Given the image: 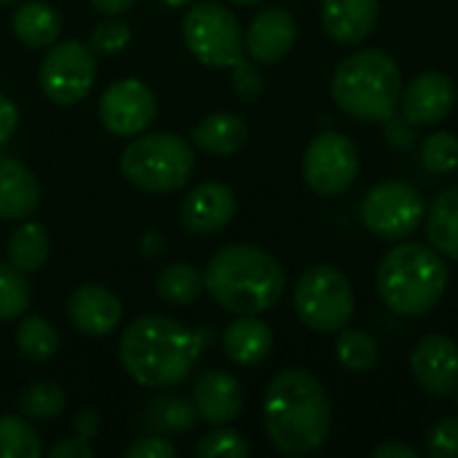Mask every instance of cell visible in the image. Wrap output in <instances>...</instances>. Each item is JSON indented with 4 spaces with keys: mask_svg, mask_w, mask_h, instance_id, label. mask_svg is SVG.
Instances as JSON below:
<instances>
[{
    "mask_svg": "<svg viewBox=\"0 0 458 458\" xmlns=\"http://www.w3.org/2000/svg\"><path fill=\"white\" fill-rule=\"evenodd\" d=\"M266 435L284 456L319 451L333 432V405L325 386L301 368L276 373L263 397Z\"/></svg>",
    "mask_w": 458,
    "mask_h": 458,
    "instance_id": "6da1fadb",
    "label": "cell"
},
{
    "mask_svg": "<svg viewBox=\"0 0 458 458\" xmlns=\"http://www.w3.org/2000/svg\"><path fill=\"white\" fill-rule=\"evenodd\" d=\"M209 327L188 330L177 319L148 314L134 319L118 344L123 370L140 386H177L182 384L209 341Z\"/></svg>",
    "mask_w": 458,
    "mask_h": 458,
    "instance_id": "7a4b0ae2",
    "label": "cell"
},
{
    "mask_svg": "<svg viewBox=\"0 0 458 458\" xmlns=\"http://www.w3.org/2000/svg\"><path fill=\"white\" fill-rule=\"evenodd\" d=\"M279 260L255 244H228L217 250L204 271V290L231 314L271 311L284 295Z\"/></svg>",
    "mask_w": 458,
    "mask_h": 458,
    "instance_id": "3957f363",
    "label": "cell"
},
{
    "mask_svg": "<svg viewBox=\"0 0 458 458\" xmlns=\"http://www.w3.org/2000/svg\"><path fill=\"white\" fill-rule=\"evenodd\" d=\"M448 266L435 247L403 242L392 247L376 274L381 303L400 317H424L445 295Z\"/></svg>",
    "mask_w": 458,
    "mask_h": 458,
    "instance_id": "277c9868",
    "label": "cell"
},
{
    "mask_svg": "<svg viewBox=\"0 0 458 458\" xmlns=\"http://www.w3.org/2000/svg\"><path fill=\"white\" fill-rule=\"evenodd\" d=\"M333 102L362 123L389 121L403 99V72L392 54L365 48L346 56L330 81Z\"/></svg>",
    "mask_w": 458,
    "mask_h": 458,
    "instance_id": "5b68a950",
    "label": "cell"
},
{
    "mask_svg": "<svg viewBox=\"0 0 458 458\" xmlns=\"http://www.w3.org/2000/svg\"><path fill=\"white\" fill-rule=\"evenodd\" d=\"M196 169L193 148L185 137L156 131L134 137L121 153V172L129 185L145 193H169L182 188Z\"/></svg>",
    "mask_w": 458,
    "mask_h": 458,
    "instance_id": "8992f818",
    "label": "cell"
},
{
    "mask_svg": "<svg viewBox=\"0 0 458 458\" xmlns=\"http://www.w3.org/2000/svg\"><path fill=\"white\" fill-rule=\"evenodd\" d=\"M298 319L319 335H338L354 319V287L349 276L327 263H317L298 276L293 293Z\"/></svg>",
    "mask_w": 458,
    "mask_h": 458,
    "instance_id": "52a82bcc",
    "label": "cell"
},
{
    "mask_svg": "<svg viewBox=\"0 0 458 458\" xmlns=\"http://www.w3.org/2000/svg\"><path fill=\"white\" fill-rule=\"evenodd\" d=\"M182 38L188 51L204 67L233 70L244 62V38L239 19L220 3H193V8L182 19Z\"/></svg>",
    "mask_w": 458,
    "mask_h": 458,
    "instance_id": "ba28073f",
    "label": "cell"
},
{
    "mask_svg": "<svg viewBox=\"0 0 458 458\" xmlns=\"http://www.w3.org/2000/svg\"><path fill=\"white\" fill-rule=\"evenodd\" d=\"M360 217L373 236L400 242L424 223V199L411 182L384 180L365 193L360 204Z\"/></svg>",
    "mask_w": 458,
    "mask_h": 458,
    "instance_id": "9c48e42d",
    "label": "cell"
},
{
    "mask_svg": "<svg viewBox=\"0 0 458 458\" xmlns=\"http://www.w3.org/2000/svg\"><path fill=\"white\" fill-rule=\"evenodd\" d=\"M360 174L357 145L338 131L314 137L303 153V180L319 196L346 193Z\"/></svg>",
    "mask_w": 458,
    "mask_h": 458,
    "instance_id": "30bf717a",
    "label": "cell"
},
{
    "mask_svg": "<svg viewBox=\"0 0 458 458\" xmlns=\"http://www.w3.org/2000/svg\"><path fill=\"white\" fill-rule=\"evenodd\" d=\"M38 81L43 94L56 105H75L81 102L94 81H97V62L94 51L86 48L81 40L56 43L40 62Z\"/></svg>",
    "mask_w": 458,
    "mask_h": 458,
    "instance_id": "8fae6325",
    "label": "cell"
},
{
    "mask_svg": "<svg viewBox=\"0 0 458 458\" xmlns=\"http://www.w3.org/2000/svg\"><path fill=\"white\" fill-rule=\"evenodd\" d=\"M158 113L153 89L145 81L123 78L99 97V121L115 137L142 134Z\"/></svg>",
    "mask_w": 458,
    "mask_h": 458,
    "instance_id": "7c38bea8",
    "label": "cell"
},
{
    "mask_svg": "<svg viewBox=\"0 0 458 458\" xmlns=\"http://www.w3.org/2000/svg\"><path fill=\"white\" fill-rule=\"evenodd\" d=\"M411 373L429 397H454L458 392V344L448 335L421 338L411 354Z\"/></svg>",
    "mask_w": 458,
    "mask_h": 458,
    "instance_id": "4fadbf2b",
    "label": "cell"
},
{
    "mask_svg": "<svg viewBox=\"0 0 458 458\" xmlns=\"http://www.w3.org/2000/svg\"><path fill=\"white\" fill-rule=\"evenodd\" d=\"M456 83L448 72L429 70V72L413 78L408 83V89H403L400 107L411 123L432 126L451 115V110L456 105Z\"/></svg>",
    "mask_w": 458,
    "mask_h": 458,
    "instance_id": "5bb4252c",
    "label": "cell"
},
{
    "mask_svg": "<svg viewBox=\"0 0 458 458\" xmlns=\"http://www.w3.org/2000/svg\"><path fill=\"white\" fill-rule=\"evenodd\" d=\"M236 215V193L225 182H199L182 201L180 220L188 233H217Z\"/></svg>",
    "mask_w": 458,
    "mask_h": 458,
    "instance_id": "9a60e30c",
    "label": "cell"
},
{
    "mask_svg": "<svg viewBox=\"0 0 458 458\" xmlns=\"http://www.w3.org/2000/svg\"><path fill=\"white\" fill-rule=\"evenodd\" d=\"M193 408L201 421L212 427H225L242 416L244 389L239 378L225 370H204L193 381Z\"/></svg>",
    "mask_w": 458,
    "mask_h": 458,
    "instance_id": "2e32d148",
    "label": "cell"
},
{
    "mask_svg": "<svg viewBox=\"0 0 458 458\" xmlns=\"http://www.w3.org/2000/svg\"><path fill=\"white\" fill-rule=\"evenodd\" d=\"M67 317L81 335L105 338L121 325L123 306L107 287L81 284L67 301Z\"/></svg>",
    "mask_w": 458,
    "mask_h": 458,
    "instance_id": "e0dca14e",
    "label": "cell"
},
{
    "mask_svg": "<svg viewBox=\"0 0 458 458\" xmlns=\"http://www.w3.org/2000/svg\"><path fill=\"white\" fill-rule=\"evenodd\" d=\"M295 40V16L287 8H266L250 21V30L244 35V51L260 64H274L293 51Z\"/></svg>",
    "mask_w": 458,
    "mask_h": 458,
    "instance_id": "ac0fdd59",
    "label": "cell"
},
{
    "mask_svg": "<svg viewBox=\"0 0 458 458\" xmlns=\"http://www.w3.org/2000/svg\"><path fill=\"white\" fill-rule=\"evenodd\" d=\"M381 0H322V27L344 46L362 43L378 24Z\"/></svg>",
    "mask_w": 458,
    "mask_h": 458,
    "instance_id": "d6986e66",
    "label": "cell"
},
{
    "mask_svg": "<svg viewBox=\"0 0 458 458\" xmlns=\"http://www.w3.org/2000/svg\"><path fill=\"white\" fill-rule=\"evenodd\" d=\"M225 357L242 368H258L271 357L274 333L258 314H239L223 333Z\"/></svg>",
    "mask_w": 458,
    "mask_h": 458,
    "instance_id": "ffe728a7",
    "label": "cell"
},
{
    "mask_svg": "<svg viewBox=\"0 0 458 458\" xmlns=\"http://www.w3.org/2000/svg\"><path fill=\"white\" fill-rule=\"evenodd\" d=\"M40 204L35 174L16 158L0 156V220H24Z\"/></svg>",
    "mask_w": 458,
    "mask_h": 458,
    "instance_id": "44dd1931",
    "label": "cell"
},
{
    "mask_svg": "<svg viewBox=\"0 0 458 458\" xmlns=\"http://www.w3.org/2000/svg\"><path fill=\"white\" fill-rule=\"evenodd\" d=\"M250 129L236 113H212L193 129V142L209 156H233L247 145Z\"/></svg>",
    "mask_w": 458,
    "mask_h": 458,
    "instance_id": "7402d4cb",
    "label": "cell"
},
{
    "mask_svg": "<svg viewBox=\"0 0 458 458\" xmlns=\"http://www.w3.org/2000/svg\"><path fill=\"white\" fill-rule=\"evenodd\" d=\"M13 35L27 48H46L51 46L62 32V16L48 3H24L13 13Z\"/></svg>",
    "mask_w": 458,
    "mask_h": 458,
    "instance_id": "603a6c76",
    "label": "cell"
},
{
    "mask_svg": "<svg viewBox=\"0 0 458 458\" xmlns=\"http://www.w3.org/2000/svg\"><path fill=\"white\" fill-rule=\"evenodd\" d=\"M427 239L443 255L458 260V188L443 191L427 212Z\"/></svg>",
    "mask_w": 458,
    "mask_h": 458,
    "instance_id": "cb8c5ba5",
    "label": "cell"
},
{
    "mask_svg": "<svg viewBox=\"0 0 458 458\" xmlns=\"http://www.w3.org/2000/svg\"><path fill=\"white\" fill-rule=\"evenodd\" d=\"M48 260V233L38 223H21L8 239V263L21 274L38 271Z\"/></svg>",
    "mask_w": 458,
    "mask_h": 458,
    "instance_id": "d4e9b609",
    "label": "cell"
},
{
    "mask_svg": "<svg viewBox=\"0 0 458 458\" xmlns=\"http://www.w3.org/2000/svg\"><path fill=\"white\" fill-rule=\"evenodd\" d=\"M156 293L161 301L174 306L193 303L204 293V274H199L191 263H172L156 276Z\"/></svg>",
    "mask_w": 458,
    "mask_h": 458,
    "instance_id": "484cf974",
    "label": "cell"
},
{
    "mask_svg": "<svg viewBox=\"0 0 458 458\" xmlns=\"http://www.w3.org/2000/svg\"><path fill=\"white\" fill-rule=\"evenodd\" d=\"M16 349L32 362H46L59 352V333L43 317H24L16 327Z\"/></svg>",
    "mask_w": 458,
    "mask_h": 458,
    "instance_id": "4316f807",
    "label": "cell"
},
{
    "mask_svg": "<svg viewBox=\"0 0 458 458\" xmlns=\"http://www.w3.org/2000/svg\"><path fill=\"white\" fill-rule=\"evenodd\" d=\"M335 357L349 373H370L378 362V344L365 330L344 327L335 338Z\"/></svg>",
    "mask_w": 458,
    "mask_h": 458,
    "instance_id": "83f0119b",
    "label": "cell"
},
{
    "mask_svg": "<svg viewBox=\"0 0 458 458\" xmlns=\"http://www.w3.org/2000/svg\"><path fill=\"white\" fill-rule=\"evenodd\" d=\"M40 435L16 416H0V458H40Z\"/></svg>",
    "mask_w": 458,
    "mask_h": 458,
    "instance_id": "f1b7e54d",
    "label": "cell"
},
{
    "mask_svg": "<svg viewBox=\"0 0 458 458\" xmlns=\"http://www.w3.org/2000/svg\"><path fill=\"white\" fill-rule=\"evenodd\" d=\"M64 405H67L64 389L54 381H38L27 386L19 397L21 413L38 421H54L56 416H62Z\"/></svg>",
    "mask_w": 458,
    "mask_h": 458,
    "instance_id": "f546056e",
    "label": "cell"
},
{
    "mask_svg": "<svg viewBox=\"0 0 458 458\" xmlns=\"http://www.w3.org/2000/svg\"><path fill=\"white\" fill-rule=\"evenodd\" d=\"M30 309V284L27 274L11 263H0V322L19 319Z\"/></svg>",
    "mask_w": 458,
    "mask_h": 458,
    "instance_id": "4dcf8cb0",
    "label": "cell"
},
{
    "mask_svg": "<svg viewBox=\"0 0 458 458\" xmlns=\"http://www.w3.org/2000/svg\"><path fill=\"white\" fill-rule=\"evenodd\" d=\"M421 164L432 174H451L458 169V137L451 131H435L421 142Z\"/></svg>",
    "mask_w": 458,
    "mask_h": 458,
    "instance_id": "1f68e13d",
    "label": "cell"
},
{
    "mask_svg": "<svg viewBox=\"0 0 458 458\" xmlns=\"http://www.w3.org/2000/svg\"><path fill=\"white\" fill-rule=\"evenodd\" d=\"M196 456L199 458H247L250 456V443L244 440V435H239L236 429L220 427L212 429L209 435H204L196 445Z\"/></svg>",
    "mask_w": 458,
    "mask_h": 458,
    "instance_id": "d6a6232c",
    "label": "cell"
},
{
    "mask_svg": "<svg viewBox=\"0 0 458 458\" xmlns=\"http://www.w3.org/2000/svg\"><path fill=\"white\" fill-rule=\"evenodd\" d=\"M427 456L458 458V416L440 419L427 432Z\"/></svg>",
    "mask_w": 458,
    "mask_h": 458,
    "instance_id": "836d02e7",
    "label": "cell"
},
{
    "mask_svg": "<svg viewBox=\"0 0 458 458\" xmlns=\"http://www.w3.org/2000/svg\"><path fill=\"white\" fill-rule=\"evenodd\" d=\"M131 40V30L126 21H102L94 27L91 32V51H99V54H121Z\"/></svg>",
    "mask_w": 458,
    "mask_h": 458,
    "instance_id": "e575fe53",
    "label": "cell"
},
{
    "mask_svg": "<svg viewBox=\"0 0 458 458\" xmlns=\"http://www.w3.org/2000/svg\"><path fill=\"white\" fill-rule=\"evenodd\" d=\"M233 86H236V91H239L242 99L252 102V99H258L263 94V86L266 83H263V75L252 64H247V59H244L242 64L233 67Z\"/></svg>",
    "mask_w": 458,
    "mask_h": 458,
    "instance_id": "d590c367",
    "label": "cell"
},
{
    "mask_svg": "<svg viewBox=\"0 0 458 458\" xmlns=\"http://www.w3.org/2000/svg\"><path fill=\"white\" fill-rule=\"evenodd\" d=\"M126 458H174L177 456V448L164 440V437H140L137 443H131L126 451Z\"/></svg>",
    "mask_w": 458,
    "mask_h": 458,
    "instance_id": "8d00e7d4",
    "label": "cell"
},
{
    "mask_svg": "<svg viewBox=\"0 0 458 458\" xmlns=\"http://www.w3.org/2000/svg\"><path fill=\"white\" fill-rule=\"evenodd\" d=\"M48 458H94V451L89 445V440L83 437H70V440H62L56 443L51 451H48Z\"/></svg>",
    "mask_w": 458,
    "mask_h": 458,
    "instance_id": "74e56055",
    "label": "cell"
},
{
    "mask_svg": "<svg viewBox=\"0 0 458 458\" xmlns=\"http://www.w3.org/2000/svg\"><path fill=\"white\" fill-rule=\"evenodd\" d=\"M19 126V107L0 94V145H5Z\"/></svg>",
    "mask_w": 458,
    "mask_h": 458,
    "instance_id": "f35d334b",
    "label": "cell"
},
{
    "mask_svg": "<svg viewBox=\"0 0 458 458\" xmlns=\"http://www.w3.org/2000/svg\"><path fill=\"white\" fill-rule=\"evenodd\" d=\"M75 427V435L83 437V440H94L97 432H99V413L97 411H81L72 421Z\"/></svg>",
    "mask_w": 458,
    "mask_h": 458,
    "instance_id": "ab89813d",
    "label": "cell"
},
{
    "mask_svg": "<svg viewBox=\"0 0 458 458\" xmlns=\"http://www.w3.org/2000/svg\"><path fill=\"white\" fill-rule=\"evenodd\" d=\"M373 458H419V451L405 445V443H381L378 448H373Z\"/></svg>",
    "mask_w": 458,
    "mask_h": 458,
    "instance_id": "60d3db41",
    "label": "cell"
},
{
    "mask_svg": "<svg viewBox=\"0 0 458 458\" xmlns=\"http://www.w3.org/2000/svg\"><path fill=\"white\" fill-rule=\"evenodd\" d=\"M91 5L99 11V13H107V16H118L123 11H129L134 5V0H91Z\"/></svg>",
    "mask_w": 458,
    "mask_h": 458,
    "instance_id": "b9f144b4",
    "label": "cell"
},
{
    "mask_svg": "<svg viewBox=\"0 0 458 458\" xmlns=\"http://www.w3.org/2000/svg\"><path fill=\"white\" fill-rule=\"evenodd\" d=\"M164 5L169 8H185V5H193V0H161Z\"/></svg>",
    "mask_w": 458,
    "mask_h": 458,
    "instance_id": "7bdbcfd3",
    "label": "cell"
},
{
    "mask_svg": "<svg viewBox=\"0 0 458 458\" xmlns=\"http://www.w3.org/2000/svg\"><path fill=\"white\" fill-rule=\"evenodd\" d=\"M231 3H236V5H255V3H260V0H231Z\"/></svg>",
    "mask_w": 458,
    "mask_h": 458,
    "instance_id": "ee69618b",
    "label": "cell"
},
{
    "mask_svg": "<svg viewBox=\"0 0 458 458\" xmlns=\"http://www.w3.org/2000/svg\"><path fill=\"white\" fill-rule=\"evenodd\" d=\"M8 3H16V0H0V5H8Z\"/></svg>",
    "mask_w": 458,
    "mask_h": 458,
    "instance_id": "f6af8a7d",
    "label": "cell"
},
{
    "mask_svg": "<svg viewBox=\"0 0 458 458\" xmlns=\"http://www.w3.org/2000/svg\"><path fill=\"white\" fill-rule=\"evenodd\" d=\"M454 397H456V408H458V392H456V394H454Z\"/></svg>",
    "mask_w": 458,
    "mask_h": 458,
    "instance_id": "bcb514c9",
    "label": "cell"
},
{
    "mask_svg": "<svg viewBox=\"0 0 458 458\" xmlns=\"http://www.w3.org/2000/svg\"><path fill=\"white\" fill-rule=\"evenodd\" d=\"M456 172H458V169H456Z\"/></svg>",
    "mask_w": 458,
    "mask_h": 458,
    "instance_id": "7dc6e473",
    "label": "cell"
}]
</instances>
